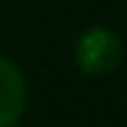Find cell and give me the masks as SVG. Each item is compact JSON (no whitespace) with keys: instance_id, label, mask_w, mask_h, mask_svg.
I'll return each mask as SVG.
<instances>
[{"instance_id":"1","label":"cell","mask_w":127,"mask_h":127,"mask_svg":"<svg viewBox=\"0 0 127 127\" xmlns=\"http://www.w3.org/2000/svg\"><path fill=\"white\" fill-rule=\"evenodd\" d=\"M73 59H76L79 71L91 73V76H104V73L116 71V65L122 62V40L113 28L91 26L76 37Z\"/></svg>"},{"instance_id":"2","label":"cell","mask_w":127,"mask_h":127,"mask_svg":"<svg viewBox=\"0 0 127 127\" xmlns=\"http://www.w3.org/2000/svg\"><path fill=\"white\" fill-rule=\"evenodd\" d=\"M26 82L23 73L6 57H0V127H14L26 110Z\"/></svg>"}]
</instances>
